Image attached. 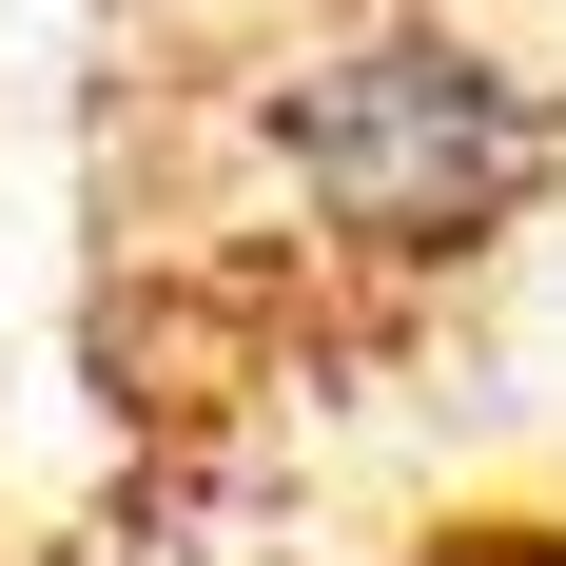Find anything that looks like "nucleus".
<instances>
[{"label":"nucleus","mask_w":566,"mask_h":566,"mask_svg":"<svg viewBox=\"0 0 566 566\" xmlns=\"http://www.w3.org/2000/svg\"><path fill=\"white\" fill-rule=\"evenodd\" d=\"M293 157H313V196H333L371 254H469L489 216L547 196V117H527L489 59L391 40V59H352V78L293 98Z\"/></svg>","instance_id":"f257e3e1"}]
</instances>
